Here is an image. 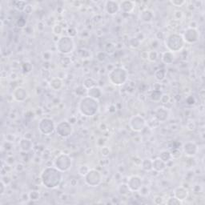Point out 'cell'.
<instances>
[{
	"mask_svg": "<svg viewBox=\"0 0 205 205\" xmlns=\"http://www.w3.org/2000/svg\"><path fill=\"white\" fill-rule=\"evenodd\" d=\"M63 172L55 167H47L40 174V181L43 187L48 189L58 188L63 181Z\"/></svg>",
	"mask_w": 205,
	"mask_h": 205,
	"instance_id": "cell-1",
	"label": "cell"
},
{
	"mask_svg": "<svg viewBox=\"0 0 205 205\" xmlns=\"http://www.w3.org/2000/svg\"><path fill=\"white\" fill-rule=\"evenodd\" d=\"M78 110L85 117H92L97 114L99 110V100L89 97L87 95L80 99L78 104Z\"/></svg>",
	"mask_w": 205,
	"mask_h": 205,
	"instance_id": "cell-2",
	"label": "cell"
},
{
	"mask_svg": "<svg viewBox=\"0 0 205 205\" xmlns=\"http://www.w3.org/2000/svg\"><path fill=\"white\" fill-rule=\"evenodd\" d=\"M164 44L169 51L175 53V52L181 51L182 50L184 49L185 42L181 34L172 32L167 35L164 39Z\"/></svg>",
	"mask_w": 205,
	"mask_h": 205,
	"instance_id": "cell-3",
	"label": "cell"
},
{
	"mask_svg": "<svg viewBox=\"0 0 205 205\" xmlns=\"http://www.w3.org/2000/svg\"><path fill=\"white\" fill-rule=\"evenodd\" d=\"M127 79H128L127 71L122 67H113L108 72V80L114 86H122L127 82Z\"/></svg>",
	"mask_w": 205,
	"mask_h": 205,
	"instance_id": "cell-4",
	"label": "cell"
},
{
	"mask_svg": "<svg viewBox=\"0 0 205 205\" xmlns=\"http://www.w3.org/2000/svg\"><path fill=\"white\" fill-rule=\"evenodd\" d=\"M75 41L73 38L68 35H62L56 42V48L59 53L63 55H69L75 50Z\"/></svg>",
	"mask_w": 205,
	"mask_h": 205,
	"instance_id": "cell-5",
	"label": "cell"
},
{
	"mask_svg": "<svg viewBox=\"0 0 205 205\" xmlns=\"http://www.w3.org/2000/svg\"><path fill=\"white\" fill-rule=\"evenodd\" d=\"M54 166L62 172L68 171L72 167V159L68 154L61 153L55 159Z\"/></svg>",
	"mask_w": 205,
	"mask_h": 205,
	"instance_id": "cell-6",
	"label": "cell"
},
{
	"mask_svg": "<svg viewBox=\"0 0 205 205\" xmlns=\"http://www.w3.org/2000/svg\"><path fill=\"white\" fill-rule=\"evenodd\" d=\"M38 128L41 134L44 136H50L52 133H54V132H55L56 124L52 119L44 117L39 120Z\"/></svg>",
	"mask_w": 205,
	"mask_h": 205,
	"instance_id": "cell-7",
	"label": "cell"
},
{
	"mask_svg": "<svg viewBox=\"0 0 205 205\" xmlns=\"http://www.w3.org/2000/svg\"><path fill=\"white\" fill-rule=\"evenodd\" d=\"M83 178H84L85 184L91 188L98 187L103 180L102 174L96 169H90V171Z\"/></svg>",
	"mask_w": 205,
	"mask_h": 205,
	"instance_id": "cell-8",
	"label": "cell"
},
{
	"mask_svg": "<svg viewBox=\"0 0 205 205\" xmlns=\"http://www.w3.org/2000/svg\"><path fill=\"white\" fill-rule=\"evenodd\" d=\"M73 125L70 123L69 121L63 120L56 124L55 132L58 136L62 138H68L73 133Z\"/></svg>",
	"mask_w": 205,
	"mask_h": 205,
	"instance_id": "cell-9",
	"label": "cell"
},
{
	"mask_svg": "<svg viewBox=\"0 0 205 205\" xmlns=\"http://www.w3.org/2000/svg\"><path fill=\"white\" fill-rule=\"evenodd\" d=\"M129 126L132 131L136 132H140L144 130L147 126V121L140 115H136L130 119Z\"/></svg>",
	"mask_w": 205,
	"mask_h": 205,
	"instance_id": "cell-10",
	"label": "cell"
},
{
	"mask_svg": "<svg viewBox=\"0 0 205 205\" xmlns=\"http://www.w3.org/2000/svg\"><path fill=\"white\" fill-rule=\"evenodd\" d=\"M185 43L193 44L199 41L200 39V31L198 29L188 27L184 30V34L182 35Z\"/></svg>",
	"mask_w": 205,
	"mask_h": 205,
	"instance_id": "cell-11",
	"label": "cell"
},
{
	"mask_svg": "<svg viewBox=\"0 0 205 205\" xmlns=\"http://www.w3.org/2000/svg\"><path fill=\"white\" fill-rule=\"evenodd\" d=\"M183 152L186 156L188 157H194L198 153L199 147L198 145L193 141H188L184 143L182 146Z\"/></svg>",
	"mask_w": 205,
	"mask_h": 205,
	"instance_id": "cell-12",
	"label": "cell"
},
{
	"mask_svg": "<svg viewBox=\"0 0 205 205\" xmlns=\"http://www.w3.org/2000/svg\"><path fill=\"white\" fill-rule=\"evenodd\" d=\"M154 117L158 122L160 123L166 122L167 120H168L170 117V111L168 110V108L164 106L157 107L154 111Z\"/></svg>",
	"mask_w": 205,
	"mask_h": 205,
	"instance_id": "cell-13",
	"label": "cell"
},
{
	"mask_svg": "<svg viewBox=\"0 0 205 205\" xmlns=\"http://www.w3.org/2000/svg\"><path fill=\"white\" fill-rule=\"evenodd\" d=\"M127 184L129 187L131 192H137L143 186V179L140 175H132L128 177Z\"/></svg>",
	"mask_w": 205,
	"mask_h": 205,
	"instance_id": "cell-14",
	"label": "cell"
},
{
	"mask_svg": "<svg viewBox=\"0 0 205 205\" xmlns=\"http://www.w3.org/2000/svg\"><path fill=\"white\" fill-rule=\"evenodd\" d=\"M29 95L27 89L23 87H17L12 92V97L16 102L21 103L24 102L27 98Z\"/></svg>",
	"mask_w": 205,
	"mask_h": 205,
	"instance_id": "cell-15",
	"label": "cell"
},
{
	"mask_svg": "<svg viewBox=\"0 0 205 205\" xmlns=\"http://www.w3.org/2000/svg\"><path fill=\"white\" fill-rule=\"evenodd\" d=\"M104 11L108 15H115L119 11V2L115 0H108L104 3Z\"/></svg>",
	"mask_w": 205,
	"mask_h": 205,
	"instance_id": "cell-16",
	"label": "cell"
},
{
	"mask_svg": "<svg viewBox=\"0 0 205 205\" xmlns=\"http://www.w3.org/2000/svg\"><path fill=\"white\" fill-rule=\"evenodd\" d=\"M136 7V3L131 0H123L119 2V11L123 13L130 14L134 11Z\"/></svg>",
	"mask_w": 205,
	"mask_h": 205,
	"instance_id": "cell-17",
	"label": "cell"
},
{
	"mask_svg": "<svg viewBox=\"0 0 205 205\" xmlns=\"http://www.w3.org/2000/svg\"><path fill=\"white\" fill-rule=\"evenodd\" d=\"M173 192H174V196L178 199L179 200L181 201V202L186 200L188 199V195H189L188 189L183 187V186L177 187L176 188H175V190Z\"/></svg>",
	"mask_w": 205,
	"mask_h": 205,
	"instance_id": "cell-18",
	"label": "cell"
},
{
	"mask_svg": "<svg viewBox=\"0 0 205 205\" xmlns=\"http://www.w3.org/2000/svg\"><path fill=\"white\" fill-rule=\"evenodd\" d=\"M155 15L154 12L149 9H145L140 12V19L143 23H150L153 21Z\"/></svg>",
	"mask_w": 205,
	"mask_h": 205,
	"instance_id": "cell-19",
	"label": "cell"
},
{
	"mask_svg": "<svg viewBox=\"0 0 205 205\" xmlns=\"http://www.w3.org/2000/svg\"><path fill=\"white\" fill-rule=\"evenodd\" d=\"M19 147L23 152H29L33 148V143L30 139L26 137L22 138L19 142Z\"/></svg>",
	"mask_w": 205,
	"mask_h": 205,
	"instance_id": "cell-20",
	"label": "cell"
},
{
	"mask_svg": "<svg viewBox=\"0 0 205 205\" xmlns=\"http://www.w3.org/2000/svg\"><path fill=\"white\" fill-rule=\"evenodd\" d=\"M167 168V164L159 157L152 160V170L156 172H163Z\"/></svg>",
	"mask_w": 205,
	"mask_h": 205,
	"instance_id": "cell-21",
	"label": "cell"
},
{
	"mask_svg": "<svg viewBox=\"0 0 205 205\" xmlns=\"http://www.w3.org/2000/svg\"><path fill=\"white\" fill-rule=\"evenodd\" d=\"M87 95L89 96V97L99 100L102 97V95H103V91H102V89L99 87H93L87 90Z\"/></svg>",
	"mask_w": 205,
	"mask_h": 205,
	"instance_id": "cell-22",
	"label": "cell"
},
{
	"mask_svg": "<svg viewBox=\"0 0 205 205\" xmlns=\"http://www.w3.org/2000/svg\"><path fill=\"white\" fill-rule=\"evenodd\" d=\"M63 86V82L62 79L58 77H54L51 79L49 82V87L51 88V90L54 91H59L62 89Z\"/></svg>",
	"mask_w": 205,
	"mask_h": 205,
	"instance_id": "cell-23",
	"label": "cell"
},
{
	"mask_svg": "<svg viewBox=\"0 0 205 205\" xmlns=\"http://www.w3.org/2000/svg\"><path fill=\"white\" fill-rule=\"evenodd\" d=\"M175 54L171 51H164L162 54V57H161V59H162V62L164 64L170 65L171 63H174L175 61Z\"/></svg>",
	"mask_w": 205,
	"mask_h": 205,
	"instance_id": "cell-24",
	"label": "cell"
},
{
	"mask_svg": "<svg viewBox=\"0 0 205 205\" xmlns=\"http://www.w3.org/2000/svg\"><path fill=\"white\" fill-rule=\"evenodd\" d=\"M140 167L145 171H152V160L150 158H144L141 161Z\"/></svg>",
	"mask_w": 205,
	"mask_h": 205,
	"instance_id": "cell-25",
	"label": "cell"
},
{
	"mask_svg": "<svg viewBox=\"0 0 205 205\" xmlns=\"http://www.w3.org/2000/svg\"><path fill=\"white\" fill-rule=\"evenodd\" d=\"M83 86L85 89L88 90L93 87L97 86V81L95 79H93L92 77H87L83 81Z\"/></svg>",
	"mask_w": 205,
	"mask_h": 205,
	"instance_id": "cell-26",
	"label": "cell"
},
{
	"mask_svg": "<svg viewBox=\"0 0 205 205\" xmlns=\"http://www.w3.org/2000/svg\"><path fill=\"white\" fill-rule=\"evenodd\" d=\"M158 157L161 159L166 164H168V163H169L170 161L172 160L171 154V151L169 150H162V151H160Z\"/></svg>",
	"mask_w": 205,
	"mask_h": 205,
	"instance_id": "cell-27",
	"label": "cell"
},
{
	"mask_svg": "<svg viewBox=\"0 0 205 205\" xmlns=\"http://www.w3.org/2000/svg\"><path fill=\"white\" fill-rule=\"evenodd\" d=\"M117 190H118V192H119V194L121 196H128L130 192H132L131 190H130L128 185L127 184V183H122V184H119L118 186Z\"/></svg>",
	"mask_w": 205,
	"mask_h": 205,
	"instance_id": "cell-28",
	"label": "cell"
},
{
	"mask_svg": "<svg viewBox=\"0 0 205 205\" xmlns=\"http://www.w3.org/2000/svg\"><path fill=\"white\" fill-rule=\"evenodd\" d=\"M166 70L164 69V68H160V69L156 70L155 74H154V76H155V79L156 80V81H158V82H162L166 78Z\"/></svg>",
	"mask_w": 205,
	"mask_h": 205,
	"instance_id": "cell-29",
	"label": "cell"
},
{
	"mask_svg": "<svg viewBox=\"0 0 205 205\" xmlns=\"http://www.w3.org/2000/svg\"><path fill=\"white\" fill-rule=\"evenodd\" d=\"M164 93L160 89H154L150 94V99L153 102H160V99L162 97V95Z\"/></svg>",
	"mask_w": 205,
	"mask_h": 205,
	"instance_id": "cell-30",
	"label": "cell"
},
{
	"mask_svg": "<svg viewBox=\"0 0 205 205\" xmlns=\"http://www.w3.org/2000/svg\"><path fill=\"white\" fill-rule=\"evenodd\" d=\"M27 2L26 1H23V0H19V1H15L13 2L14 7H15L17 11H24L25 8L27 6Z\"/></svg>",
	"mask_w": 205,
	"mask_h": 205,
	"instance_id": "cell-31",
	"label": "cell"
},
{
	"mask_svg": "<svg viewBox=\"0 0 205 205\" xmlns=\"http://www.w3.org/2000/svg\"><path fill=\"white\" fill-rule=\"evenodd\" d=\"M140 44L141 42L136 37H132L128 40V45L132 49H137V48H140Z\"/></svg>",
	"mask_w": 205,
	"mask_h": 205,
	"instance_id": "cell-32",
	"label": "cell"
},
{
	"mask_svg": "<svg viewBox=\"0 0 205 205\" xmlns=\"http://www.w3.org/2000/svg\"><path fill=\"white\" fill-rule=\"evenodd\" d=\"M137 192H138L139 195L141 196L142 197H148L150 193H151V190H150L149 187L143 184L142 187L140 188V190H139Z\"/></svg>",
	"mask_w": 205,
	"mask_h": 205,
	"instance_id": "cell-33",
	"label": "cell"
},
{
	"mask_svg": "<svg viewBox=\"0 0 205 205\" xmlns=\"http://www.w3.org/2000/svg\"><path fill=\"white\" fill-rule=\"evenodd\" d=\"M104 51L107 55H112L115 52V45L111 43H108L104 47Z\"/></svg>",
	"mask_w": 205,
	"mask_h": 205,
	"instance_id": "cell-34",
	"label": "cell"
},
{
	"mask_svg": "<svg viewBox=\"0 0 205 205\" xmlns=\"http://www.w3.org/2000/svg\"><path fill=\"white\" fill-rule=\"evenodd\" d=\"M90 168H89L87 165L86 164H82V165H80V167L78 168V173L79 175H81V176L84 177L85 175L87 174L89 171H90Z\"/></svg>",
	"mask_w": 205,
	"mask_h": 205,
	"instance_id": "cell-35",
	"label": "cell"
},
{
	"mask_svg": "<svg viewBox=\"0 0 205 205\" xmlns=\"http://www.w3.org/2000/svg\"><path fill=\"white\" fill-rule=\"evenodd\" d=\"M28 194L30 201H34V202H35V201L39 200V199H40V193H39V191L32 190L30 191Z\"/></svg>",
	"mask_w": 205,
	"mask_h": 205,
	"instance_id": "cell-36",
	"label": "cell"
},
{
	"mask_svg": "<svg viewBox=\"0 0 205 205\" xmlns=\"http://www.w3.org/2000/svg\"><path fill=\"white\" fill-rule=\"evenodd\" d=\"M158 57H159V54L156 50H151V51H148V58L147 59L150 62H152V63L156 62L158 59Z\"/></svg>",
	"mask_w": 205,
	"mask_h": 205,
	"instance_id": "cell-37",
	"label": "cell"
},
{
	"mask_svg": "<svg viewBox=\"0 0 205 205\" xmlns=\"http://www.w3.org/2000/svg\"><path fill=\"white\" fill-rule=\"evenodd\" d=\"M52 31H53L54 35L59 36V35H62V33L63 31V27L61 26L60 24H55L53 27H52Z\"/></svg>",
	"mask_w": 205,
	"mask_h": 205,
	"instance_id": "cell-38",
	"label": "cell"
},
{
	"mask_svg": "<svg viewBox=\"0 0 205 205\" xmlns=\"http://www.w3.org/2000/svg\"><path fill=\"white\" fill-rule=\"evenodd\" d=\"M67 34L71 38H75L78 35V30L75 27H70L67 29Z\"/></svg>",
	"mask_w": 205,
	"mask_h": 205,
	"instance_id": "cell-39",
	"label": "cell"
},
{
	"mask_svg": "<svg viewBox=\"0 0 205 205\" xmlns=\"http://www.w3.org/2000/svg\"><path fill=\"white\" fill-rule=\"evenodd\" d=\"M171 154V157H172V160H178L179 158L182 156V151L179 150V148H174L172 151H170Z\"/></svg>",
	"mask_w": 205,
	"mask_h": 205,
	"instance_id": "cell-40",
	"label": "cell"
},
{
	"mask_svg": "<svg viewBox=\"0 0 205 205\" xmlns=\"http://www.w3.org/2000/svg\"><path fill=\"white\" fill-rule=\"evenodd\" d=\"M192 191L193 194L196 195V196H199L202 192V191H203V188H202V186L200 184H196L192 186Z\"/></svg>",
	"mask_w": 205,
	"mask_h": 205,
	"instance_id": "cell-41",
	"label": "cell"
},
{
	"mask_svg": "<svg viewBox=\"0 0 205 205\" xmlns=\"http://www.w3.org/2000/svg\"><path fill=\"white\" fill-rule=\"evenodd\" d=\"M166 203L169 205H179L181 204L182 202L179 200L177 198H175V196H171L168 199V200L166 201Z\"/></svg>",
	"mask_w": 205,
	"mask_h": 205,
	"instance_id": "cell-42",
	"label": "cell"
},
{
	"mask_svg": "<svg viewBox=\"0 0 205 205\" xmlns=\"http://www.w3.org/2000/svg\"><path fill=\"white\" fill-rule=\"evenodd\" d=\"M100 152H101V155L104 157H108V156H110L111 154L110 147H108V146H102L101 148H100Z\"/></svg>",
	"mask_w": 205,
	"mask_h": 205,
	"instance_id": "cell-43",
	"label": "cell"
},
{
	"mask_svg": "<svg viewBox=\"0 0 205 205\" xmlns=\"http://www.w3.org/2000/svg\"><path fill=\"white\" fill-rule=\"evenodd\" d=\"M96 58L99 62H104L107 58V54L105 51H99L96 55Z\"/></svg>",
	"mask_w": 205,
	"mask_h": 205,
	"instance_id": "cell-44",
	"label": "cell"
},
{
	"mask_svg": "<svg viewBox=\"0 0 205 205\" xmlns=\"http://www.w3.org/2000/svg\"><path fill=\"white\" fill-rule=\"evenodd\" d=\"M170 2L173 6H175V7H183L184 4H186V1L184 0H171Z\"/></svg>",
	"mask_w": 205,
	"mask_h": 205,
	"instance_id": "cell-45",
	"label": "cell"
},
{
	"mask_svg": "<svg viewBox=\"0 0 205 205\" xmlns=\"http://www.w3.org/2000/svg\"><path fill=\"white\" fill-rule=\"evenodd\" d=\"M173 16H174V19H175V20H176V21H179V20H181L182 19L184 18V13H183V11H182L177 10V11H175V12H174V15H173Z\"/></svg>",
	"mask_w": 205,
	"mask_h": 205,
	"instance_id": "cell-46",
	"label": "cell"
},
{
	"mask_svg": "<svg viewBox=\"0 0 205 205\" xmlns=\"http://www.w3.org/2000/svg\"><path fill=\"white\" fill-rule=\"evenodd\" d=\"M42 57H43V60L50 61L52 58V53L50 51H46L42 54Z\"/></svg>",
	"mask_w": 205,
	"mask_h": 205,
	"instance_id": "cell-47",
	"label": "cell"
},
{
	"mask_svg": "<svg viewBox=\"0 0 205 205\" xmlns=\"http://www.w3.org/2000/svg\"><path fill=\"white\" fill-rule=\"evenodd\" d=\"M153 203L155 204L160 205L163 204L164 203V199L163 196H156L153 198Z\"/></svg>",
	"mask_w": 205,
	"mask_h": 205,
	"instance_id": "cell-48",
	"label": "cell"
},
{
	"mask_svg": "<svg viewBox=\"0 0 205 205\" xmlns=\"http://www.w3.org/2000/svg\"><path fill=\"white\" fill-rule=\"evenodd\" d=\"M170 100H171V97L168 94H163L162 97H161V99H160V102L164 104H169Z\"/></svg>",
	"mask_w": 205,
	"mask_h": 205,
	"instance_id": "cell-49",
	"label": "cell"
},
{
	"mask_svg": "<svg viewBox=\"0 0 205 205\" xmlns=\"http://www.w3.org/2000/svg\"><path fill=\"white\" fill-rule=\"evenodd\" d=\"M22 68H23L24 72H26V73H29V72L31 71V69H32V66H31V64H30V63L27 62V63H24L23 64Z\"/></svg>",
	"mask_w": 205,
	"mask_h": 205,
	"instance_id": "cell-50",
	"label": "cell"
},
{
	"mask_svg": "<svg viewBox=\"0 0 205 205\" xmlns=\"http://www.w3.org/2000/svg\"><path fill=\"white\" fill-rule=\"evenodd\" d=\"M16 24H17V26L19 27V28H23V27H26L27 22L26 20L24 19L23 18L20 17L19 19L17 20V22H16Z\"/></svg>",
	"mask_w": 205,
	"mask_h": 205,
	"instance_id": "cell-51",
	"label": "cell"
},
{
	"mask_svg": "<svg viewBox=\"0 0 205 205\" xmlns=\"http://www.w3.org/2000/svg\"><path fill=\"white\" fill-rule=\"evenodd\" d=\"M1 181H2V183H4V184L7 186V185H9V184H10V183L11 182V177L9 176V175H2V179H1Z\"/></svg>",
	"mask_w": 205,
	"mask_h": 205,
	"instance_id": "cell-52",
	"label": "cell"
},
{
	"mask_svg": "<svg viewBox=\"0 0 205 205\" xmlns=\"http://www.w3.org/2000/svg\"><path fill=\"white\" fill-rule=\"evenodd\" d=\"M15 163V159L13 157V156H7V159H6V164H7L8 166H12Z\"/></svg>",
	"mask_w": 205,
	"mask_h": 205,
	"instance_id": "cell-53",
	"label": "cell"
},
{
	"mask_svg": "<svg viewBox=\"0 0 205 205\" xmlns=\"http://www.w3.org/2000/svg\"><path fill=\"white\" fill-rule=\"evenodd\" d=\"M187 128H188L189 131H193L196 128V123L193 120H189L187 123Z\"/></svg>",
	"mask_w": 205,
	"mask_h": 205,
	"instance_id": "cell-54",
	"label": "cell"
},
{
	"mask_svg": "<svg viewBox=\"0 0 205 205\" xmlns=\"http://www.w3.org/2000/svg\"><path fill=\"white\" fill-rule=\"evenodd\" d=\"M186 103L188 105H190V106H192V105H194L195 103H196V99L193 96H188L187 99H186Z\"/></svg>",
	"mask_w": 205,
	"mask_h": 205,
	"instance_id": "cell-55",
	"label": "cell"
},
{
	"mask_svg": "<svg viewBox=\"0 0 205 205\" xmlns=\"http://www.w3.org/2000/svg\"><path fill=\"white\" fill-rule=\"evenodd\" d=\"M0 187H1V189H0V195H1V196H3L5 192H6L7 185H6L4 183H2V182L1 181V183H0Z\"/></svg>",
	"mask_w": 205,
	"mask_h": 205,
	"instance_id": "cell-56",
	"label": "cell"
},
{
	"mask_svg": "<svg viewBox=\"0 0 205 205\" xmlns=\"http://www.w3.org/2000/svg\"><path fill=\"white\" fill-rule=\"evenodd\" d=\"M14 135L12 134H8L6 136V141H8V142L13 143L15 140V137H14Z\"/></svg>",
	"mask_w": 205,
	"mask_h": 205,
	"instance_id": "cell-57",
	"label": "cell"
},
{
	"mask_svg": "<svg viewBox=\"0 0 205 205\" xmlns=\"http://www.w3.org/2000/svg\"><path fill=\"white\" fill-rule=\"evenodd\" d=\"M23 169H24V165L22 164H17V165L15 167V170L17 171H19V172L22 171Z\"/></svg>",
	"mask_w": 205,
	"mask_h": 205,
	"instance_id": "cell-58",
	"label": "cell"
},
{
	"mask_svg": "<svg viewBox=\"0 0 205 205\" xmlns=\"http://www.w3.org/2000/svg\"><path fill=\"white\" fill-rule=\"evenodd\" d=\"M108 111L110 113H111V114H113V113H115L116 111V107L115 106V105H113V104H111V105H110V107L108 108Z\"/></svg>",
	"mask_w": 205,
	"mask_h": 205,
	"instance_id": "cell-59",
	"label": "cell"
},
{
	"mask_svg": "<svg viewBox=\"0 0 205 205\" xmlns=\"http://www.w3.org/2000/svg\"><path fill=\"white\" fill-rule=\"evenodd\" d=\"M31 11H32V7H31V5L27 4V7L24 10V12H26L27 14H30L31 13Z\"/></svg>",
	"mask_w": 205,
	"mask_h": 205,
	"instance_id": "cell-60",
	"label": "cell"
},
{
	"mask_svg": "<svg viewBox=\"0 0 205 205\" xmlns=\"http://www.w3.org/2000/svg\"><path fill=\"white\" fill-rule=\"evenodd\" d=\"M140 56H141V58H143V59H147V58H148V52L147 51H143V52H141V54H140Z\"/></svg>",
	"mask_w": 205,
	"mask_h": 205,
	"instance_id": "cell-61",
	"label": "cell"
},
{
	"mask_svg": "<svg viewBox=\"0 0 205 205\" xmlns=\"http://www.w3.org/2000/svg\"><path fill=\"white\" fill-rule=\"evenodd\" d=\"M197 26H198V23L196 21H192L189 24V27H192V28L197 29Z\"/></svg>",
	"mask_w": 205,
	"mask_h": 205,
	"instance_id": "cell-62",
	"label": "cell"
},
{
	"mask_svg": "<svg viewBox=\"0 0 205 205\" xmlns=\"http://www.w3.org/2000/svg\"><path fill=\"white\" fill-rule=\"evenodd\" d=\"M70 184H71V186H73V187H75V186L77 185V184H78V181H77L76 179H71V182H70Z\"/></svg>",
	"mask_w": 205,
	"mask_h": 205,
	"instance_id": "cell-63",
	"label": "cell"
}]
</instances>
